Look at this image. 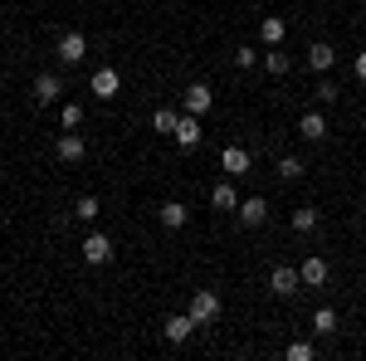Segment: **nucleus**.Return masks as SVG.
<instances>
[{
	"label": "nucleus",
	"mask_w": 366,
	"mask_h": 361,
	"mask_svg": "<svg viewBox=\"0 0 366 361\" xmlns=\"http://www.w3.org/2000/svg\"><path fill=\"white\" fill-rule=\"evenodd\" d=\"M79 249H84V264H88V269H103V264L113 259V239L93 229V234H88V239H84V244H79Z\"/></svg>",
	"instance_id": "nucleus-5"
},
{
	"label": "nucleus",
	"mask_w": 366,
	"mask_h": 361,
	"mask_svg": "<svg viewBox=\"0 0 366 361\" xmlns=\"http://www.w3.org/2000/svg\"><path fill=\"white\" fill-rule=\"evenodd\" d=\"M59 127H64V132H79V127H84V108H79V103H64V108H59Z\"/></svg>",
	"instance_id": "nucleus-23"
},
{
	"label": "nucleus",
	"mask_w": 366,
	"mask_h": 361,
	"mask_svg": "<svg viewBox=\"0 0 366 361\" xmlns=\"http://www.w3.org/2000/svg\"><path fill=\"white\" fill-rule=\"evenodd\" d=\"M69 215H74V220H84V224H93V220H98V215H103V205H98V195H79Z\"/></svg>",
	"instance_id": "nucleus-19"
},
{
	"label": "nucleus",
	"mask_w": 366,
	"mask_h": 361,
	"mask_svg": "<svg viewBox=\"0 0 366 361\" xmlns=\"http://www.w3.org/2000/svg\"><path fill=\"white\" fill-rule=\"evenodd\" d=\"M259 64H264V69H269V74H274V79H283V74H288V69H293V59L283 54V44H274V49H269V54H259Z\"/></svg>",
	"instance_id": "nucleus-18"
},
{
	"label": "nucleus",
	"mask_w": 366,
	"mask_h": 361,
	"mask_svg": "<svg viewBox=\"0 0 366 361\" xmlns=\"http://www.w3.org/2000/svg\"><path fill=\"white\" fill-rule=\"evenodd\" d=\"M171 137H176V147H181V152H196L200 137H205V127H200L196 112H181V122H176V132H171Z\"/></svg>",
	"instance_id": "nucleus-4"
},
{
	"label": "nucleus",
	"mask_w": 366,
	"mask_h": 361,
	"mask_svg": "<svg viewBox=\"0 0 366 361\" xmlns=\"http://www.w3.org/2000/svg\"><path fill=\"white\" fill-rule=\"evenodd\" d=\"M54 54H59V64H84L88 34H84V29H64V34H59V44H54Z\"/></svg>",
	"instance_id": "nucleus-2"
},
{
	"label": "nucleus",
	"mask_w": 366,
	"mask_h": 361,
	"mask_svg": "<svg viewBox=\"0 0 366 361\" xmlns=\"http://www.w3.org/2000/svg\"><path fill=\"white\" fill-rule=\"evenodd\" d=\"M54 157L64 162V167H74V162H84V157H88V142L79 137V132H59V137H54Z\"/></svg>",
	"instance_id": "nucleus-7"
},
{
	"label": "nucleus",
	"mask_w": 366,
	"mask_h": 361,
	"mask_svg": "<svg viewBox=\"0 0 366 361\" xmlns=\"http://www.w3.org/2000/svg\"><path fill=\"white\" fill-rule=\"evenodd\" d=\"M298 137L303 142H327V117H322V112H303V117H298Z\"/></svg>",
	"instance_id": "nucleus-13"
},
{
	"label": "nucleus",
	"mask_w": 366,
	"mask_h": 361,
	"mask_svg": "<svg viewBox=\"0 0 366 361\" xmlns=\"http://www.w3.org/2000/svg\"><path fill=\"white\" fill-rule=\"evenodd\" d=\"M176 122H181V112H176V108H157V112H152V127L167 132V137L176 132Z\"/></svg>",
	"instance_id": "nucleus-24"
},
{
	"label": "nucleus",
	"mask_w": 366,
	"mask_h": 361,
	"mask_svg": "<svg viewBox=\"0 0 366 361\" xmlns=\"http://www.w3.org/2000/svg\"><path fill=\"white\" fill-rule=\"evenodd\" d=\"M210 205H215V210H234V205H239L234 186H229V181H215V186H210Z\"/></svg>",
	"instance_id": "nucleus-20"
},
{
	"label": "nucleus",
	"mask_w": 366,
	"mask_h": 361,
	"mask_svg": "<svg viewBox=\"0 0 366 361\" xmlns=\"http://www.w3.org/2000/svg\"><path fill=\"white\" fill-rule=\"evenodd\" d=\"M93 98H103V103H108V98H117V93H122V74H117V69H93Z\"/></svg>",
	"instance_id": "nucleus-11"
},
{
	"label": "nucleus",
	"mask_w": 366,
	"mask_h": 361,
	"mask_svg": "<svg viewBox=\"0 0 366 361\" xmlns=\"http://www.w3.org/2000/svg\"><path fill=\"white\" fill-rule=\"evenodd\" d=\"M186 312L196 317V327H210V322H220V293H215V288H196Z\"/></svg>",
	"instance_id": "nucleus-1"
},
{
	"label": "nucleus",
	"mask_w": 366,
	"mask_h": 361,
	"mask_svg": "<svg viewBox=\"0 0 366 361\" xmlns=\"http://www.w3.org/2000/svg\"><path fill=\"white\" fill-rule=\"evenodd\" d=\"M317 220H322V215H317V210H312V205H298V210H293V215H288V224H293V229H298V234H312V229H317Z\"/></svg>",
	"instance_id": "nucleus-21"
},
{
	"label": "nucleus",
	"mask_w": 366,
	"mask_h": 361,
	"mask_svg": "<svg viewBox=\"0 0 366 361\" xmlns=\"http://www.w3.org/2000/svg\"><path fill=\"white\" fill-rule=\"evenodd\" d=\"M196 332H200V327H196V317H191V312H171V317H167V342H171V347L191 342Z\"/></svg>",
	"instance_id": "nucleus-10"
},
{
	"label": "nucleus",
	"mask_w": 366,
	"mask_h": 361,
	"mask_svg": "<svg viewBox=\"0 0 366 361\" xmlns=\"http://www.w3.org/2000/svg\"><path fill=\"white\" fill-rule=\"evenodd\" d=\"M352 74H357V79H362V84H366V49H362V54H357V59H352Z\"/></svg>",
	"instance_id": "nucleus-29"
},
{
	"label": "nucleus",
	"mask_w": 366,
	"mask_h": 361,
	"mask_svg": "<svg viewBox=\"0 0 366 361\" xmlns=\"http://www.w3.org/2000/svg\"><path fill=\"white\" fill-rule=\"evenodd\" d=\"M312 332L332 337V332H337V312H332V307H317V312H312Z\"/></svg>",
	"instance_id": "nucleus-22"
},
{
	"label": "nucleus",
	"mask_w": 366,
	"mask_h": 361,
	"mask_svg": "<svg viewBox=\"0 0 366 361\" xmlns=\"http://www.w3.org/2000/svg\"><path fill=\"white\" fill-rule=\"evenodd\" d=\"M283 39H288L283 15H264V20H259V44H264V49H274V44H283Z\"/></svg>",
	"instance_id": "nucleus-12"
},
{
	"label": "nucleus",
	"mask_w": 366,
	"mask_h": 361,
	"mask_svg": "<svg viewBox=\"0 0 366 361\" xmlns=\"http://www.w3.org/2000/svg\"><path fill=\"white\" fill-rule=\"evenodd\" d=\"M312 98H317L322 108H332V103H337V84H332V79H322V84L312 88Z\"/></svg>",
	"instance_id": "nucleus-27"
},
{
	"label": "nucleus",
	"mask_w": 366,
	"mask_h": 361,
	"mask_svg": "<svg viewBox=\"0 0 366 361\" xmlns=\"http://www.w3.org/2000/svg\"><path fill=\"white\" fill-rule=\"evenodd\" d=\"M220 171H225V176H244V171H249V152H244V147H225V152H220Z\"/></svg>",
	"instance_id": "nucleus-17"
},
{
	"label": "nucleus",
	"mask_w": 366,
	"mask_h": 361,
	"mask_svg": "<svg viewBox=\"0 0 366 361\" xmlns=\"http://www.w3.org/2000/svg\"><path fill=\"white\" fill-rule=\"evenodd\" d=\"M317 357V347H312V342H303V337H298V342H288V361H312Z\"/></svg>",
	"instance_id": "nucleus-26"
},
{
	"label": "nucleus",
	"mask_w": 366,
	"mask_h": 361,
	"mask_svg": "<svg viewBox=\"0 0 366 361\" xmlns=\"http://www.w3.org/2000/svg\"><path fill=\"white\" fill-rule=\"evenodd\" d=\"M332 64H337V49L317 39V44L308 49V69H312V74H332Z\"/></svg>",
	"instance_id": "nucleus-14"
},
{
	"label": "nucleus",
	"mask_w": 366,
	"mask_h": 361,
	"mask_svg": "<svg viewBox=\"0 0 366 361\" xmlns=\"http://www.w3.org/2000/svg\"><path fill=\"white\" fill-rule=\"evenodd\" d=\"M303 171H308V167H303V157H279V176H283V181H298Z\"/></svg>",
	"instance_id": "nucleus-25"
},
{
	"label": "nucleus",
	"mask_w": 366,
	"mask_h": 361,
	"mask_svg": "<svg viewBox=\"0 0 366 361\" xmlns=\"http://www.w3.org/2000/svg\"><path fill=\"white\" fill-rule=\"evenodd\" d=\"M157 220H162V229H186V220H191V210H186L181 200H167V205L157 210Z\"/></svg>",
	"instance_id": "nucleus-15"
},
{
	"label": "nucleus",
	"mask_w": 366,
	"mask_h": 361,
	"mask_svg": "<svg viewBox=\"0 0 366 361\" xmlns=\"http://www.w3.org/2000/svg\"><path fill=\"white\" fill-rule=\"evenodd\" d=\"M210 108H215V93H210V84H191L186 93H181V112H196V117H205Z\"/></svg>",
	"instance_id": "nucleus-8"
},
{
	"label": "nucleus",
	"mask_w": 366,
	"mask_h": 361,
	"mask_svg": "<svg viewBox=\"0 0 366 361\" xmlns=\"http://www.w3.org/2000/svg\"><path fill=\"white\" fill-rule=\"evenodd\" d=\"M298 274H303V288H322V283H327V259H317V254H312V259L298 264Z\"/></svg>",
	"instance_id": "nucleus-16"
},
{
	"label": "nucleus",
	"mask_w": 366,
	"mask_h": 361,
	"mask_svg": "<svg viewBox=\"0 0 366 361\" xmlns=\"http://www.w3.org/2000/svg\"><path fill=\"white\" fill-rule=\"evenodd\" d=\"M234 220L244 224V229H259V224L269 220V200H264V195H249V200H239V205H234Z\"/></svg>",
	"instance_id": "nucleus-6"
},
{
	"label": "nucleus",
	"mask_w": 366,
	"mask_h": 361,
	"mask_svg": "<svg viewBox=\"0 0 366 361\" xmlns=\"http://www.w3.org/2000/svg\"><path fill=\"white\" fill-rule=\"evenodd\" d=\"M59 93H64V79H59V74H39V79H34V88H29V98H34L39 108H54Z\"/></svg>",
	"instance_id": "nucleus-9"
},
{
	"label": "nucleus",
	"mask_w": 366,
	"mask_h": 361,
	"mask_svg": "<svg viewBox=\"0 0 366 361\" xmlns=\"http://www.w3.org/2000/svg\"><path fill=\"white\" fill-rule=\"evenodd\" d=\"M254 64H259V49L239 44V49H234V69H254Z\"/></svg>",
	"instance_id": "nucleus-28"
},
{
	"label": "nucleus",
	"mask_w": 366,
	"mask_h": 361,
	"mask_svg": "<svg viewBox=\"0 0 366 361\" xmlns=\"http://www.w3.org/2000/svg\"><path fill=\"white\" fill-rule=\"evenodd\" d=\"M303 288V274L293 269V264H274V274H269V293L274 298H293Z\"/></svg>",
	"instance_id": "nucleus-3"
}]
</instances>
